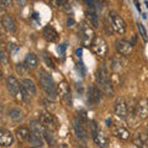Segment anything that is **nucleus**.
<instances>
[{
  "instance_id": "21",
  "label": "nucleus",
  "mask_w": 148,
  "mask_h": 148,
  "mask_svg": "<svg viewBox=\"0 0 148 148\" xmlns=\"http://www.w3.org/2000/svg\"><path fill=\"white\" fill-rule=\"evenodd\" d=\"M132 142L135 143V146H137V147H142V148L148 147V133H143V132L136 133V136L133 137Z\"/></svg>"
},
{
  "instance_id": "8",
  "label": "nucleus",
  "mask_w": 148,
  "mask_h": 148,
  "mask_svg": "<svg viewBox=\"0 0 148 148\" xmlns=\"http://www.w3.org/2000/svg\"><path fill=\"white\" fill-rule=\"evenodd\" d=\"M38 120L45 127H47L48 130H51V131H56V130H58V121L56 120V117L51 112H47V111L41 112Z\"/></svg>"
},
{
  "instance_id": "28",
  "label": "nucleus",
  "mask_w": 148,
  "mask_h": 148,
  "mask_svg": "<svg viewBox=\"0 0 148 148\" xmlns=\"http://www.w3.org/2000/svg\"><path fill=\"white\" fill-rule=\"evenodd\" d=\"M15 71L20 77H26L30 72V68L27 67L25 63H17L15 66Z\"/></svg>"
},
{
  "instance_id": "1",
  "label": "nucleus",
  "mask_w": 148,
  "mask_h": 148,
  "mask_svg": "<svg viewBox=\"0 0 148 148\" xmlns=\"http://www.w3.org/2000/svg\"><path fill=\"white\" fill-rule=\"evenodd\" d=\"M38 82L41 88L43 89V91L46 92V96L49 98L51 100H56L58 96V88L56 86L52 75L46 72L45 69H40L38 72Z\"/></svg>"
},
{
  "instance_id": "7",
  "label": "nucleus",
  "mask_w": 148,
  "mask_h": 148,
  "mask_svg": "<svg viewBox=\"0 0 148 148\" xmlns=\"http://www.w3.org/2000/svg\"><path fill=\"white\" fill-rule=\"evenodd\" d=\"M95 37V34H94V29H91L89 25L86 24H82V27H80V40H82V43L84 47H89L91 45L92 40Z\"/></svg>"
},
{
  "instance_id": "17",
  "label": "nucleus",
  "mask_w": 148,
  "mask_h": 148,
  "mask_svg": "<svg viewBox=\"0 0 148 148\" xmlns=\"http://www.w3.org/2000/svg\"><path fill=\"white\" fill-rule=\"evenodd\" d=\"M136 114H137V116L141 119H146L148 116V100L147 99H141L137 101Z\"/></svg>"
},
{
  "instance_id": "5",
  "label": "nucleus",
  "mask_w": 148,
  "mask_h": 148,
  "mask_svg": "<svg viewBox=\"0 0 148 148\" xmlns=\"http://www.w3.org/2000/svg\"><path fill=\"white\" fill-rule=\"evenodd\" d=\"M109 17H110V22H111V26H112L114 31L117 32L119 35H123L125 32H126V29H127L126 22H125L123 18L115 11H110Z\"/></svg>"
},
{
  "instance_id": "20",
  "label": "nucleus",
  "mask_w": 148,
  "mask_h": 148,
  "mask_svg": "<svg viewBox=\"0 0 148 148\" xmlns=\"http://www.w3.org/2000/svg\"><path fill=\"white\" fill-rule=\"evenodd\" d=\"M16 137L22 142H29V138L31 135V128H29L27 126H18L16 128Z\"/></svg>"
},
{
  "instance_id": "38",
  "label": "nucleus",
  "mask_w": 148,
  "mask_h": 148,
  "mask_svg": "<svg viewBox=\"0 0 148 148\" xmlns=\"http://www.w3.org/2000/svg\"><path fill=\"white\" fill-rule=\"evenodd\" d=\"M67 26L68 27H73L74 26V18L73 17H69L67 20Z\"/></svg>"
},
{
  "instance_id": "33",
  "label": "nucleus",
  "mask_w": 148,
  "mask_h": 148,
  "mask_svg": "<svg viewBox=\"0 0 148 148\" xmlns=\"http://www.w3.org/2000/svg\"><path fill=\"white\" fill-rule=\"evenodd\" d=\"M0 58H1V64L3 67H8V56L6 52L4 49H1V53H0Z\"/></svg>"
},
{
  "instance_id": "31",
  "label": "nucleus",
  "mask_w": 148,
  "mask_h": 148,
  "mask_svg": "<svg viewBox=\"0 0 148 148\" xmlns=\"http://www.w3.org/2000/svg\"><path fill=\"white\" fill-rule=\"evenodd\" d=\"M137 29H138V32H140V35L142 37V40L145 41V42H147L148 38H147V32H146V29L143 27V25L141 24V22H137Z\"/></svg>"
},
{
  "instance_id": "6",
  "label": "nucleus",
  "mask_w": 148,
  "mask_h": 148,
  "mask_svg": "<svg viewBox=\"0 0 148 148\" xmlns=\"http://www.w3.org/2000/svg\"><path fill=\"white\" fill-rule=\"evenodd\" d=\"M114 112L119 119L127 120V117H128V106H127L126 100H125L123 98H117L116 99L115 105H114Z\"/></svg>"
},
{
  "instance_id": "23",
  "label": "nucleus",
  "mask_w": 148,
  "mask_h": 148,
  "mask_svg": "<svg viewBox=\"0 0 148 148\" xmlns=\"http://www.w3.org/2000/svg\"><path fill=\"white\" fill-rule=\"evenodd\" d=\"M24 63L26 64L30 69H35L38 67V57L34 53V52H30L25 56V59H24Z\"/></svg>"
},
{
  "instance_id": "15",
  "label": "nucleus",
  "mask_w": 148,
  "mask_h": 148,
  "mask_svg": "<svg viewBox=\"0 0 148 148\" xmlns=\"http://www.w3.org/2000/svg\"><path fill=\"white\" fill-rule=\"evenodd\" d=\"M14 135L9 130H0V146L1 147H11L14 145Z\"/></svg>"
},
{
  "instance_id": "37",
  "label": "nucleus",
  "mask_w": 148,
  "mask_h": 148,
  "mask_svg": "<svg viewBox=\"0 0 148 148\" xmlns=\"http://www.w3.org/2000/svg\"><path fill=\"white\" fill-rule=\"evenodd\" d=\"M64 51H66V45L62 43L58 46V52L61 53V56H64Z\"/></svg>"
},
{
  "instance_id": "30",
  "label": "nucleus",
  "mask_w": 148,
  "mask_h": 148,
  "mask_svg": "<svg viewBox=\"0 0 148 148\" xmlns=\"http://www.w3.org/2000/svg\"><path fill=\"white\" fill-rule=\"evenodd\" d=\"M42 58H43V62L46 63V66H47V67H49L51 69H54V68H56L53 59L49 57L48 53H43V54H42Z\"/></svg>"
},
{
  "instance_id": "18",
  "label": "nucleus",
  "mask_w": 148,
  "mask_h": 148,
  "mask_svg": "<svg viewBox=\"0 0 148 148\" xmlns=\"http://www.w3.org/2000/svg\"><path fill=\"white\" fill-rule=\"evenodd\" d=\"M6 115H8V117L14 122H22L24 121V119H25L24 112H22L18 108H10L8 110Z\"/></svg>"
},
{
  "instance_id": "19",
  "label": "nucleus",
  "mask_w": 148,
  "mask_h": 148,
  "mask_svg": "<svg viewBox=\"0 0 148 148\" xmlns=\"http://www.w3.org/2000/svg\"><path fill=\"white\" fill-rule=\"evenodd\" d=\"M46 143L45 138L42 135H38L34 131H31V135L29 138V145L32 147H43V145Z\"/></svg>"
},
{
  "instance_id": "27",
  "label": "nucleus",
  "mask_w": 148,
  "mask_h": 148,
  "mask_svg": "<svg viewBox=\"0 0 148 148\" xmlns=\"http://www.w3.org/2000/svg\"><path fill=\"white\" fill-rule=\"evenodd\" d=\"M30 128L31 131H34L36 133H38V135H42L43 136V130H45V126L42 123H41V121L38 120V121H31L30 122Z\"/></svg>"
},
{
  "instance_id": "36",
  "label": "nucleus",
  "mask_w": 148,
  "mask_h": 148,
  "mask_svg": "<svg viewBox=\"0 0 148 148\" xmlns=\"http://www.w3.org/2000/svg\"><path fill=\"white\" fill-rule=\"evenodd\" d=\"M79 115H78V117H79L82 121H84V122H86L88 121V117H86V114L84 112V111H80V112H78Z\"/></svg>"
},
{
  "instance_id": "35",
  "label": "nucleus",
  "mask_w": 148,
  "mask_h": 148,
  "mask_svg": "<svg viewBox=\"0 0 148 148\" xmlns=\"http://www.w3.org/2000/svg\"><path fill=\"white\" fill-rule=\"evenodd\" d=\"M1 5L4 9H10L12 6V0H1Z\"/></svg>"
},
{
  "instance_id": "39",
  "label": "nucleus",
  "mask_w": 148,
  "mask_h": 148,
  "mask_svg": "<svg viewBox=\"0 0 148 148\" xmlns=\"http://www.w3.org/2000/svg\"><path fill=\"white\" fill-rule=\"evenodd\" d=\"M16 4L20 8H25V5H26V0H16Z\"/></svg>"
},
{
  "instance_id": "3",
  "label": "nucleus",
  "mask_w": 148,
  "mask_h": 148,
  "mask_svg": "<svg viewBox=\"0 0 148 148\" xmlns=\"http://www.w3.org/2000/svg\"><path fill=\"white\" fill-rule=\"evenodd\" d=\"M90 132H91V137L96 146H99V147H108L109 146L108 136H106V133L99 127V125L95 121L90 122Z\"/></svg>"
},
{
  "instance_id": "41",
  "label": "nucleus",
  "mask_w": 148,
  "mask_h": 148,
  "mask_svg": "<svg viewBox=\"0 0 148 148\" xmlns=\"http://www.w3.org/2000/svg\"><path fill=\"white\" fill-rule=\"evenodd\" d=\"M147 133H148V130H147Z\"/></svg>"
},
{
  "instance_id": "4",
  "label": "nucleus",
  "mask_w": 148,
  "mask_h": 148,
  "mask_svg": "<svg viewBox=\"0 0 148 148\" xmlns=\"http://www.w3.org/2000/svg\"><path fill=\"white\" fill-rule=\"evenodd\" d=\"M90 49L92 51V53L96 54L100 58H104L108 54V43L104 40V37L101 36H95L92 42L90 45Z\"/></svg>"
},
{
  "instance_id": "25",
  "label": "nucleus",
  "mask_w": 148,
  "mask_h": 148,
  "mask_svg": "<svg viewBox=\"0 0 148 148\" xmlns=\"http://www.w3.org/2000/svg\"><path fill=\"white\" fill-rule=\"evenodd\" d=\"M22 85H24L27 90H29V92L32 95V96H36L37 95V88H36V84L34 82H32L31 79H29V78H25V79H22Z\"/></svg>"
},
{
  "instance_id": "22",
  "label": "nucleus",
  "mask_w": 148,
  "mask_h": 148,
  "mask_svg": "<svg viewBox=\"0 0 148 148\" xmlns=\"http://www.w3.org/2000/svg\"><path fill=\"white\" fill-rule=\"evenodd\" d=\"M99 10L95 8H88V12H86V17L89 20L90 24L94 27H99Z\"/></svg>"
},
{
  "instance_id": "12",
  "label": "nucleus",
  "mask_w": 148,
  "mask_h": 148,
  "mask_svg": "<svg viewBox=\"0 0 148 148\" xmlns=\"http://www.w3.org/2000/svg\"><path fill=\"white\" fill-rule=\"evenodd\" d=\"M5 85H6L8 91L10 92V95H12V96H18L20 95L21 85H20L18 80L14 75H8L5 78Z\"/></svg>"
},
{
  "instance_id": "32",
  "label": "nucleus",
  "mask_w": 148,
  "mask_h": 148,
  "mask_svg": "<svg viewBox=\"0 0 148 148\" xmlns=\"http://www.w3.org/2000/svg\"><path fill=\"white\" fill-rule=\"evenodd\" d=\"M49 1V5L53 6V8H61V6H64V0H48Z\"/></svg>"
},
{
  "instance_id": "16",
  "label": "nucleus",
  "mask_w": 148,
  "mask_h": 148,
  "mask_svg": "<svg viewBox=\"0 0 148 148\" xmlns=\"http://www.w3.org/2000/svg\"><path fill=\"white\" fill-rule=\"evenodd\" d=\"M42 36L43 38L47 41V42H57L58 38H59V35L58 32L54 30V27L52 26H46L45 29L42 30Z\"/></svg>"
},
{
  "instance_id": "11",
  "label": "nucleus",
  "mask_w": 148,
  "mask_h": 148,
  "mask_svg": "<svg viewBox=\"0 0 148 148\" xmlns=\"http://www.w3.org/2000/svg\"><path fill=\"white\" fill-rule=\"evenodd\" d=\"M58 94H59V98L63 101L67 106H71L72 105V95H71V89H69V85L66 80H63L59 83L58 85Z\"/></svg>"
},
{
  "instance_id": "2",
  "label": "nucleus",
  "mask_w": 148,
  "mask_h": 148,
  "mask_svg": "<svg viewBox=\"0 0 148 148\" xmlns=\"http://www.w3.org/2000/svg\"><path fill=\"white\" fill-rule=\"evenodd\" d=\"M95 79H96V85L100 88L101 91H103L105 95H108V96L114 95V86H112V83H111V79L109 77L108 69H106L105 66H103L96 71Z\"/></svg>"
},
{
  "instance_id": "13",
  "label": "nucleus",
  "mask_w": 148,
  "mask_h": 148,
  "mask_svg": "<svg viewBox=\"0 0 148 148\" xmlns=\"http://www.w3.org/2000/svg\"><path fill=\"white\" fill-rule=\"evenodd\" d=\"M101 101V89L98 85H90L88 88V103L90 105H98Z\"/></svg>"
},
{
  "instance_id": "24",
  "label": "nucleus",
  "mask_w": 148,
  "mask_h": 148,
  "mask_svg": "<svg viewBox=\"0 0 148 148\" xmlns=\"http://www.w3.org/2000/svg\"><path fill=\"white\" fill-rule=\"evenodd\" d=\"M114 133H115L116 137L121 138V140H123V141H127V140H130V137H131V133H130V131L127 128H123V127H120V126L115 127Z\"/></svg>"
},
{
  "instance_id": "34",
  "label": "nucleus",
  "mask_w": 148,
  "mask_h": 148,
  "mask_svg": "<svg viewBox=\"0 0 148 148\" xmlns=\"http://www.w3.org/2000/svg\"><path fill=\"white\" fill-rule=\"evenodd\" d=\"M77 69H78V72H79V74L82 77H84L85 75V67L83 66V63L82 62H79L77 64Z\"/></svg>"
},
{
  "instance_id": "26",
  "label": "nucleus",
  "mask_w": 148,
  "mask_h": 148,
  "mask_svg": "<svg viewBox=\"0 0 148 148\" xmlns=\"http://www.w3.org/2000/svg\"><path fill=\"white\" fill-rule=\"evenodd\" d=\"M52 132L53 131H51V130H48L47 127H45V130H43V138H45L46 143H47L48 146H51V147L56 146V138H54Z\"/></svg>"
},
{
  "instance_id": "14",
  "label": "nucleus",
  "mask_w": 148,
  "mask_h": 148,
  "mask_svg": "<svg viewBox=\"0 0 148 148\" xmlns=\"http://www.w3.org/2000/svg\"><path fill=\"white\" fill-rule=\"evenodd\" d=\"M1 25L4 27V30L9 34H15L16 32V24L15 20L12 18V16H10L9 14H4L1 17Z\"/></svg>"
},
{
  "instance_id": "9",
  "label": "nucleus",
  "mask_w": 148,
  "mask_h": 148,
  "mask_svg": "<svg viewBox=\"0 0 148 148\" xmlns=\"http://www.w3.org/2000/svg\"><path fill=\"white\" fill-rule=\"evenodd\" d=\"M115 49H116V52L119 54H122V56H125V57H128V56L132 53L133 45L127 40L120 38V40L115 41Z\"/></svg>"
},
{
  "instance_id": "40",
  "label": "nucleus",
  "mask_w": 148,
  "mask_h": 148,
  "mask_svg": "<svg viewBox=\"0 0 148 148\" xmlns=\"http://www.w3.org/2000/svg\"><path fill=\"white\" fill-rule=\"evenodd\" d=\"M146 6H147V8H148V1H146Z\"/></svg>"
},
{
  "instance_id": "29",
  "label": "nucleus",
  "mask_w": 148,
  "mask_h": 148,
  "mask_svg": "<svg viewBox=\"0 0 148 148\" xmlns=\"http://www.w3.org/2000/svg\"><path fill=\"white\" fill-rule=\"evenodd\" d=\"M31 94L29 92V90L26 89V88L21 84V90H20V98H21V100L24 101L25 104H27V105H30L31 104Z\"/></svg>"
},
{
  "instance_id": "10",
  "label": "nucleus",
  "mask_w": 148,
  "mask_h": 148,
  "mask_svg": "<svg viewBox=\"0 0 148 148\" xmlns=\"http://www.w3.org/2000/svg\"><path fill=\"white\" fill-rule=\"evenodd\" d=\"M73 131L74 136H75L79 141H85L88 137L86 128L84 126V121H82L79 117H75L73 120Z\"/></svg>"
}]
</instances>
